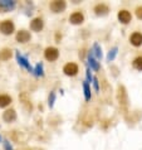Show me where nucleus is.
<instances>
[{
	"label": "nucleus",
	"instance_id": "nucleus-1",
	"mask_svg": "<svg viewBox=\"0 0 142 150\" xmlns=\"http://www.w3.org/2000/svg\"><path fill=\"white\" fill-rule=\"evenodd\" d=\"M14 29H15V25L11 20H4V22L0 23V32L5 35H10L14 32Z\"/></svg>",
	"mask_w": 142,
	"mask_h": 150
},
{
	"label": "nucleus",
	"instance_id": "nucleus-2",
	"mask_svg": "<svg viewBox=\"0 0 142 150\" xmlns=\"http://www.w3.org/2000/svg\"><path fill=\"white\" fill-rule=\"evenodd\" d=\"M44 57L47 61L54 62V61L58 59V57H59V51H58L56 47H48L44 51Z\"/></svg>",
	"mask_w": 142,
	"mask_h": 150
},
{
	"label": "nucleus",
	"instance_id": "nucleus-3",
	"mask_svg": "<svg viewBox=\"0 0 142 150\" xmlns=\"http://www.w3.org/2000/svg\"><path fill=\"white\" fill-rule=\"evenodd\" d=\"M49 6H51V10L53 13H62V11L65 10L67 4H65V1H63V0H56V1L51 3Z\"/></svg>",
	"mask_w": 142,
	"mask_h": 150
},
{
	"label": "nucleus",
	"instance_id": "nucleus-4",
	"mask_svg": "<svg viewBox=\"0 0 142 150\" xmlns=\"http://www.w3.org/2000/svg\"><path fill=\"white\" fill-rule=\"evenodd\" d=\"M16 5L15 0H0V10L6 13V11L13 10Z\"/></svg>",
	"mask_w": 142,
	"mask_h": 150
},
{
	"label": "nucleus",
	"instance_id": "nucleus-5",
	"mask_svg": "<svg viewBox=\"0 0 142 150\" xmlns=\"http://www.w3.org/2000/svg\"><path fill=\"white\" fill-rule=\"evenodd\" d=\"M15 57H16V61H18V63L22 66V67H24L25 69H28L29 72H33V68H32V66H30V63L28 62V59L24 56H22L20 54V52H18V51H15Z\"/></svg>",
	"mask_w": 142,
	"mask_h": 150
},
{
	"label": "nucleus",
	"instance_id": "nucleus-6",
	"mask_svg": "<svg viewBox=\"0 0 142 150\" xmlns=\"http://www.w3.org/2000/svg\"><path fill=\"white\" fill-rule=\"evenodd\" d=\"M63 72H64V74H67V76L73 77L78 73V66L76 63H72V62H70V63H67L63 67Z\"/></svg>",
	"mask_w": 142,
	"mask_h": 150
},
{
	"label": "nucleus",
	"instance_id": "nucleus-7",
	"mask_svg": "<svg viewBox=\"0 0 142 150\" xmlns=\"http://www.w3.org/2000/svg\"><path fill=\"white\" fill-rule=\"evenodd\" d=\"M69 22L74 24V25H78V24H82L84 22V15H83L81 11H74V13L69 16Z\"/></svg>",
	"mask_w": 142,
	"mask_h": 150
},
{
	"label": "nucleus",
	"instance_id": "nucleus-8",
	"mask_svg": "<svg viewBox=\"0 0 142 150\" xmlns=\"http://www.w3.org/2000/svg\"><path fill=\"white\" fill-rule=\"evenodd\" d=\"M118 20L122 24H128L129 22H131V19H132V15H131V13H129L128 10H120L118 11Z\"/></svg>",
	"mask_w": 142,
	"mask_h": 150
},
{
	"label": "nucleus",
	"instance_id": "nucleus-9",
	"mask_svg": "<svg viewBox=\"0 0 142 150\" xmlns=\"http://www.w3.org/2000/svg\"><path fill=\"white\" fill-rule=\"evenodd\" d=\"M44 27V22L41 18H34L30 22V29L34 32H40Z\"/></svg>",
	"mask_w": 142,
	"mask_h": 150
},
{
	"label": "nucleus",
	"instance_id": "nucleus-10",
	"mask_svg": "<svg viewBox=\"0 0 142 150\" xmlns=\"http://www.w3.org/2000/svg\"><path fill=\"white\" fill-rule=\"evenodd\" d=\"M3 120L5 122H14L16 120V112H15V110H13V109L6 110L3 114Z\"/></svg>",
	"mask_w": 142,
	"mask_h": 150
},
{
	"label": "nucleus",
	"instance_id": "nucleus-11",
	"mask_svg": "<svg viewBox=\"0 0 142 150\" xmlns=\"http://www.w3.org/2000/svg\"><path fill=\"white\" fill-rule=\"evenodd\" d=\"M118 101L121 106H127V93L123 86L118 87Z\"/></svg>",
	"mask_w": 142,
	"mask_h": 150
},
{
	"label": "nucleus",
	"instance_id": "nucleus-12",
	"mask_svg": "<svg viewBox=\"0 0 142 150\" xmlns=\"http://www.w3.org/2000/svg\"><path fill=\"white\" fill-rule=\"evenodd\" d=\"M129 42H131V44L135 45V47H140V45H142V33L135 32L131 37H129Z\"/></svg>",
	"mask_w": 142,
	"mask_h": 150
},
{
	"label": "nucleus",
	"instance_id": "nucleus-13",
	"mask_svg": "<svg viewBox=\"0 0 142 150\" xmlns=\"http://www.w3.org/2000/svg\"><path fill=\"white\" fill-rule=\"evenodd\" d=\"M108 11H110V8H108L106 4H97V5L94 6V13L99 16L107 15Z\"/></svg>",
	"mask_w": 142,
	"mask_h": 150
},
{
	"label": "nucleus",
	"instance_id": "nucleus-14",
	"mask_svg": "<svg viewBox=\"0 0 142 150\" xmlns=\"http://www.w3.org/2000/svg\"><path fill=\"white\" fill-rule=\"evenodd\" d=\"M88 64L93 71H98L99 69V62H98L97 58L94 57L93 53H92V51L88 53Z\"/></svg>",
	"mask_w": 142,
	"mask_h": 150
},
{
	"label": "nucleus",
	"instance_id": "nucleus-15",
	"mask_svg": "<svg viewBox=\"0 0 142 150\" xmlns=\"http://www.w3.org/2000/svg\"><path fill=\"white\" fill-rule=\"evenodd\" d=\"M29 39H30V33L27 30H20L16 34V40L19 43H27V42H29Z\"/></svg>",
	"mask_w": 142,
	"mask_h": 150
},
{
	"label": "nucleus",
	"instance_id": "nucleus-16",
	"mask_svg": "<svg viewBox=\"0 0 142 150\" xmlns=\"http://www.w3.org/2000/svg\"><path fill=\"white\" fill-rule=\"evenodd\" d=\"M11 103V97L8 95H0V107H6Z\"/></svg>",
	"mask_w": 142,
	"mask_h": 150
},
{
	"label": "nucleus",
	"instance_id": "nucleus-17",
	"mask_svg": "<svg viewBox=\"0 0 142 150\" xmlns=\"http://www.w3.org/2000/svg\"><path fill=\"white\" fill-rule=\"evenodd\" d=\"M83 91H84V98H86V101H91V98H92L91 86L87 82H83Z\"/></svg>",
	"mask_w": 142,
	"mask_h": 150
},
{
	"label": "nucleus",
	"instance_id": "nucleus-18",
	"mask_svg": "<svg viewBox=\"0 0 142 150\" xmlns=\"http://www.w3.org/2000/svg\"><path fill=\"white\" fill-rule=\"evenodd\" d=\"M92 53H93L94 57L97 58V59H101V58H102V48L99 47L98 43H94V44H93V48H92Z\"/></svg>",
	"mask_w": 142,
	"mask_h": 150
},
{
	"label": "nucleus",
	"instance_id": "nucleus-19",
	"mask_svg": "<svg viewBox=\"0 0 142 150\" xmlns=\"http://www.w3.org/2000/svg\"><path fill=\"white\" fill-rule=\"evenodd\" d=\"M11 57V51L9 48H3L0 51V59L1 61H8Z\"/></svg>",
	"mask_w": 142,
	"mask_h": 150
},
{
	"label": "nucleus",
	"instance_id": "nucleus-20",
	"mask_svg": "<svg viewBox=\"0 0 142 150\" xmlns=\"http://www.w3.org/2000/svg\"><path fill=\"white\" fill-rule=\"evenodd\" d=\"M33 73L35 74V76H38V77H43L44 76V69H43V63H37L35 66V68L33 69Z\"/></svg>",
	"mask_w": 142,
	"mask_h": 150
},
{
	"label": "nucleus",
	"instance_id": "nucleus-21",
	"mask_svg": "<svg viewBox=\"0 0 142 150\" xmlns=\"http://www.w3.org/2000/svg\"><path fill=\"white\" fill-rule=\"evenodd\" d=\"M117 52H118V48L117 47H113L111 49L110 52H108V54H107V61L108 62H112L116 58V56H117Z\"/></svg>",
	"mask_w": 142,
	"mask_h": 150
},
{
	"label": "nucleus",
	"instance_id": "nucleus-22",
	"mask_svg": "<svg viewBox=\"0 0 142 150\" xmlns=\"http://www.w3.org/2000/svg\"><path fill=\"white\" fill-rule=\"evenodd\" d=\"M133 67L138 71H142V57H137L133 59Z\"/></svg>",
	"mask_w": 142,
	"mask_h": 150
},
{
	"label": "nucleus",
	"instance_id": "nucleus-23",
	"mask_svg": "<svg viewBox=\"0 0 142 150\" xmlns=\"http://www.w3.org/2000/svg\"><path fill=\"white\" fill-rule=\"evenodd\" d=\"M54 102H56V92L54 91H52L51 93H49V97H48V105H49V107H52L54 106Z\"/></svg>",
	"mask_w": 142,
	"mask_h": 150
},
{
	"label": "nucleus",
	"instance_id": "nucleus-24",
	"mask_svg": "<svg viewBox=\"0 0 142 150\" xmlns=\"http://www.w3.org/2000/svg\"><path fill=\"white\" fill-rule=\"evenodd\" d=\"M86 77H87V81H86V82L89 85L91 81L93 80V77H92V74H91V69H89V68H87V71H86Z\"/></svg>",
	"mask_w": 142,
	"mask_h": 150
},
{
	"label": "nucleus",
	"instance_id": "nucleus-25",
	"mask_svg": "<svg viewBox=\"0 0 142 150\" xmlns=\"http://www.w3.org/2000/svg\"><path fill=\"white\" fill-rule=\"evenodd\" d=\"M93 86H94V90H96V92H98L99 91V82H98V78L97 77H93Z\"/></svg>",
	"mask_w": 142,
	"mask_h": 150
},
{
	"label": "nucleus",
	"instance_id": "nucleus-26",
	"mask_svg": "<svg viewBox=\"0 0 142 150\" xmlns=\"http://www.w3.org/2000/svg\"><path fill=\"white\" fill-rule=\"evenodd\" d=\"M4 148H5V150H14L13 146H11V144L8 140H4Z\"/></svg>",
	"mask_w": 142,
	"mask_h": 150
},
{
	"label": "nucleus",
	"instance_id": "nucleus-27",
	"mask_svg": "<svg viewBox=\"0 0 142 150\" xmlns=\"http://www.w3.org/2000/svg\"><path fill=\"white\" fill-rule=\"evenodd\" d=\"M136 15H137V18L142 20V6H138L136 9Z\"/></svg>",
	"mask_w": 142,
	"mask_h": 150
}]
</instances>
